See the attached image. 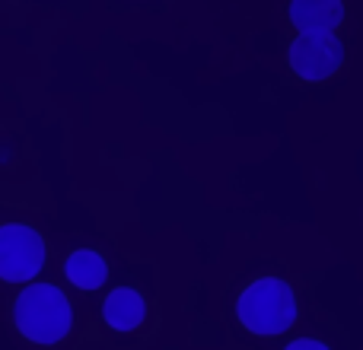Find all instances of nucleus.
Masks as SVG:
<instances>
[{
    "mask_svg": "<svg viewBox=\"0 0 363 350\" xmlns=\"http://www.w3.org/2000/svg\"><path fill=\"white\" fill-rule=\"evenodd\" d=\"M13 322H16L19 334L29 338L32 344H57V341L67 338L70 325H74V309L57 287L29 283L16 296Z\"/></svg>",
    "mask_w": 363,
    "mask_h": 350,
    "instance_id": "nucleus-1",
    "label": "nucleus"
},
{
    "mask_svg": "<svg viewBox=\"0 0 363 350\" xmlns=\"http://www.w3.org/2000/svg\"><path fill=\"white\" fill-rule=\"evenodd\" d=\"M236 315L252 334H284L296 319L294 290L277 277H262L242 290Z\"/></svg>",
    "mask_w": 363,
    "mask_h": 350,
    "instance_id": "nucleus-2",
    "label": "nucleus"
},
{
    "mask_svg": "<svg viewBox=\"0 0 363 350\" xmlns=\"http://www.w3.org/2000/svg\"><path fill=\"white\" fill-rule=\"evenodd\" d=\"M45 242L32 226L4 223L0 226V281L26 283L42 271Z\"/></svg>",
    "mask_w": 363,
    "mask_h": 350,
    "instance_id": "nucleus-3",
    "label": "nucleus"
},
{
    "mask_svg": "<svg viewBox=\"0 0 363 350\" xmlns=\"http://www.w3.org/2000/svg\"><path fill=\"white\" fill-rule=\"evenodd\" d=\"M345 61V45L335 32H300L290 45V67L303 80H325Z\"/></svg>",
    "mask_w": 363,
    "mask_h": 350,
    "instance_id": "nucleus-4",
    "label": "nucleus"
},
{
    "mask_svg": "<svg viewBox=\"0 0 363 350\" xmlns=\"http://www.w3.org/2000/svg\"><path fill=\"white\" fill-rule=\"evenodd\" d=\"M290 19L300 32H332L345 19L341 0H294Z\"/></svg>",
    "mask_w": 363,
    "mask_h": 350,
    "instance_id": "nucleus-5",
    "label": "nucleus"
},
{
    "mask_svg": "<svg viewBox=\"0 0 363 350\" xmlns=\"http://www.w3.org/2000/svg\"><path fill=\"white\" fill-rule=\"evenodd\" d=\"M102 315H106V322L115 332H134V328L144 322L147 306H144V300H140V293H134L131 287H118L106 300Z\"/></svg>",
    "mask_w": 363,
    "mask_h": 350,
    "instance_id": "nucleus-6",
    "label": "nucleus"
},
{
    "mask_svg": "<svg viewBox=\"0 0 363 350\" xmlns=\"http://www.w3.org/2000/svg\"><path fill=\"white\" fill-rule=\"evenodd\" d=\"M64 274L80 290H96L108 281V268H106V261H102V255H96V252H89V249L74 252V255L67 258V264H64Z\"/></svg>",
    "mask_w": 363,
    "mask_h": 350,
    "instance_id": "nucleus-7",
    "label": "nucleus"
},
{
    "mask_svg": "<svg viewBox=\"0 0 363 350\" xmlns=\"http://www.w3.org/2000/svg\"><path fill=\"white\" fill-rule=\"evenodd\" d=\"M287 350H328V347L319 344V341H313V338H300V341H294Z\"/></svg>",
    "mask_w": 363,
    "mask_h": 350,
    "instance_id": "nucleus-8",
    "label": "nucleus"
}]
</instances>
